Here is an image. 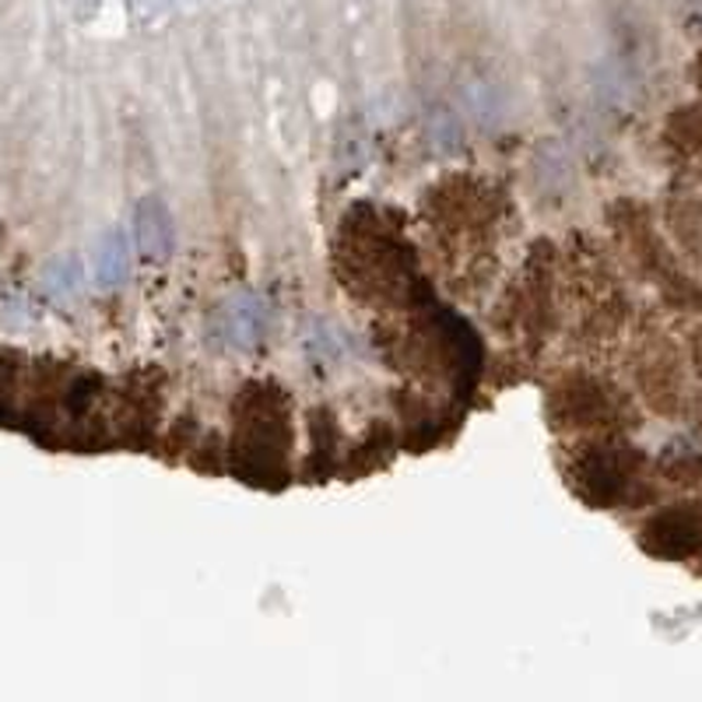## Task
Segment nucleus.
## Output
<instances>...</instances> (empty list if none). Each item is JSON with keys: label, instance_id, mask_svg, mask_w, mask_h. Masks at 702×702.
Segmentation results:
<instances>
[{"label": "nucleus", "instance_id": "f257e3e1", "mask_svg": "<svg viewBox=\"0 0 702 702\" xmlns=\"http://www.w3.org/2000/svg\"><path fill=\"white\" fill-rule=\"evenodd\" d=\"M570 478L576 481V492L594 506H622L643 489L646 481V460L629 443H622L615 432H605L600 440L580 449Z\"/></svg>", "mask_w": 702, "mask_h": 702}, {"label": "nucleus", "instance_id": "f03ea898", "mask_svg": "<svg viewBox=\"0 0 702 702\" xmlns=\"http://www.w3.org/2000/svg\"><path fill=\"white\" fill-rule=\"evenodd\" d=\"M618 229H622L625 257L636 264V271L646 281H654V285L664 292L667 303L671 306H699L702 303V289L681 271L675 254H671V246L660 239V232L654 229V222H650L640 208L629 211L625 219L618 222Z\"/></svg>", "mask_w": 702, "mask_h": 702}, {"label": "nucleus", "instance_id": "7ed1b4c3", "mask_svg": "<svg viewBox=\"0 0 702 702\" xmlns=\"http://www.w3.org/2000/svg\"><path fill=\"white\" fill-rule=\"evenodd\" d=\"M551 411H555L559 425L605 436V432H615V425H622V418L629 414V397L605 376L576 373L551 394Z\"/></svg>", "mask_w": 702, "mask_h": 702}, {"label": "nucleus", "instance_id": "20e7f679", "mask_svg": "<svg viewBox=\"0 0 702 702\" xmlns=\"http://www.w3.org/2000/svg\"><path fill=\"white\" fill-rule=\"evenodd\" d=\"M632 362H636L632 370H636V383L650 405L657 411H678L685 397V370L667 334H643Z\"/></svg>", "mask_w": 702, "mask_h": 702}, {"label": "nucleus", "instance_id": "39448f33", "mask_svg": "<svg viewBox=\"0 0 702 702\" xmlns=\"http://www.w3.org/2000/svg\"><path fill=\"white\" fill-rule=\"evenodd\" d=\"M643 548L657 559H692L702 551V499L678 503L643 524Z\"/></svg>", "mask_w": 702, "mask_h": 702}, {"label": "nucleus", "instance_id": "423d86ee", "mask_svg": "<svg viewBox=\"0 0 702 702\" xmlns=\"http://www.w3.org/2000/svg\"><path fill=\"white\" fill-rule=\"evenodd\" d=\"M671 232L681 249L702 264V194H681L671 204Z\"/></svg>", "mask_w": 702, "mask_h": 702}, {"label": "nucleus", "instance_id": "0eeeda50", "mask_svg": "<svg viewBox=\"0 0 702 702\" xmlns=\"http://www.w3.org/2000/svg\"><path fill=\"white\" fill-rule=\"evenodd\" d=\"M699 74H702V57H699Z\"/></svg>", "mask_w": 702, "mask_h": 702}]
</instances>
